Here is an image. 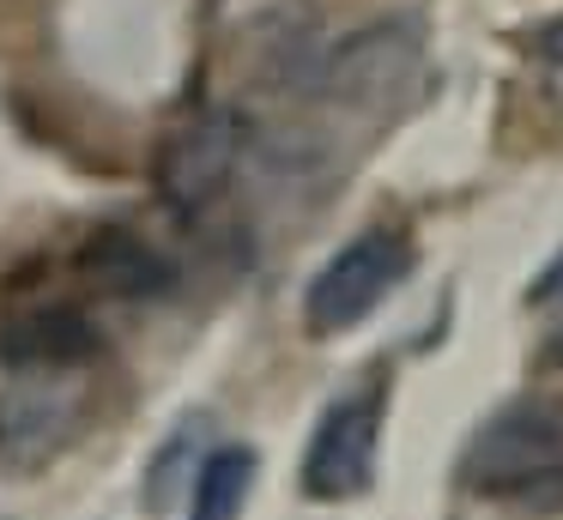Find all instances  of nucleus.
<instances>
[{
    "label": "nucleus",
    "instance_id": "6",
    "mask_svg": "<svg viewBox=\"0 0 563 520\" xmlns=\"http://www.w3.org/2000/svg\"><path fill=\"white\" fill-rule=\"evenodd\" d=\"M376 430H382L376 394L333 399V406L321 411L316 435H309L303 490L316 496V502H352L357 490H369V478H376Z\"/></svg>",
    "mask_w": 563,
    "mask_h": 520
},
{
    "label": "nucleus",
    "instance_id": "4",
    "mask_svg": "<svg viewBox=\"0 0 563 520\" xmlns=\"http://www.w3.org/2000/svg\"><path fill=\"white\" fill-rule=\"evenodd\" d=\"M418 67H424V31L412 19H382L345 36L316 67V85L345 109H376V103L406 97Z\"/></svg>",
    "mask_w": 563,
    "mask_h": 520
},
{
    "label": "nucleus",
    "instance_id": "2",
    "mask_svg": "<svg viewBox=\"0 0 563 520\" xmlns=\"http://www.w3.org/2000/svg\"><path fill=\"white\" fill-rule=\"evenodd\" d=\"M86 423V381L79 369H13L0 387V472L7 478H37Z\"/></svg>",
    "mask_w": 563,
    "mask_h": 520
},
{
    "label": "nucleus",
    "instance_id": "1",
    "mask_svg": "<svg viewBox=\"0 0 563 520\" xmlns=\"http://www.w3.org/2000/svg\"><path fill=\"white\" fill-rule=\"evenodd\" d=\"M461 484L485 502H509L521 515H563V406L515 399L478 423L466 442Z\"/></svg>",
    "mask_w": 563,
    "mask_h": 520
},
{
    "label": "nucleus",
    "instance_id": "11",
    "mask_svg": "<svg viewBox=\"0 0 563 520\" xmlns=\"http://www.w3.org/2000/svg\"><path fill=\"white\" fill-rule=\"evenodd\" d=\"M527 302H533V309H551V302H563V248L551 254V266L533 278V290H527Z\"/></svg>",
    "mask_w": 563,
    "mask_h": 520
},
{
    "label": "nucleus",
    "instance_id": "5",
    "mask_svg": "<svg viewBox=\"0 0 563 520\" xmlns=\"http://www.w3.org/2000/svg\"><path fill=\"white\" fill-rule=\"evenodd\" d=\"M236 157H243V115L207 109L183 133H170V145L158 152V193L170 200L176 218H200L231 188Z\"/></svg>",
    "mask_w": 563,
    "mask_h": 520
},
{
    "label": "nucleus",
    "instance_id": "7",
    "mask_svg": "<svg viewBox=\"0 0 563 520\" xmlns=\"http://www.w3.org/2000/svg\"><path fill=\"white\" fill-rule=\"evenodd\" d=\"M98 345V327L79 309H31L0 327V357L13 369H86Z\"/></svg>",
    "mask_w": 563,
    "mask_h": 520
},
{
    "label": "nucleus",
    "instance_id": "3",
    "mask_svg": "<svg viewBox=\"0 0 563 520\" xmlns=\"http://www.w3.org/2000/svg\"><path fill=\"white\" fill-rule=\"evenodd\" d=\"M412 254L394 230H369V236H352L303 290V327L309 333H345L357 327L394 285L406 278Z\"/></svg>",
    "mask_w": 563,
    "mask_h": 520
},
{
    "label": "nucleus",
    "instance_id": "10",
    "mask_svg": "<svg viewBox=\"0 0 563 520\" xmlns=\"http://www.w3.org/2000/svg\"><path fill=\"white\" fill-rule=\"evenodd\" d=\"M200 442H207V418H200V411H188V418L164 435V447L152 454V466H146V508L152 515H164V508L176 502V490H188V484L200 478V466H195Z\"/></svg>",
    "mask_w": 563,
    "mask_h": 520
},
{
    "label": "nucleus",
    "instance_id": "9",
    "mask_svg": "<svg viewBox=\"0 0 563 520\" xmlns=\"http://www.w3.org/2000/svg\"><path fill=\"white\" fill-rule=\"evenodd\" d=\"M255 447L243 442H224L200 460V478H195V508L188 520H243L249 490H255Z\"/></svg>",
    "mask_w": 563,
    "mask_h": 520
},
{
    "label": "nucleus",
    "instance_id": "12",
    "mask_svg": "<svg viewBox=\"0 0 563 520\" xmlns=\"http://www.w3.org/2000/svg\"><path fill=\"white\" fill-rule=\"evenodd\" d=\"M533 48H539V60H545V67H558V73H563V19H551V24H539V36H533Z\"/></svg>",
    "mask_w": 563,
    "mask_h": 520
},
{
    "label": "nucleus",
    "instance_id": "8",
    "mask_svg": "<svg viewBox=\"0 0 563 520\" xmlns=\"http://www.w3.org/2000/svg\"><path fill=\"white\" fill-rule=\"evenodd\" d=\"M79 266H86V278L103 290V297L146 302V297H158V290L170 285V266H164L140 236H128V230H103V236H91V248L79 254Z\"/></svg>",
    "mask_w": 563,
    "mask_h": 520
}]
</instances>
